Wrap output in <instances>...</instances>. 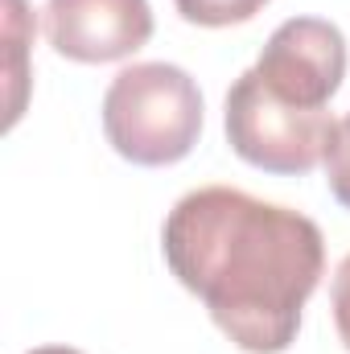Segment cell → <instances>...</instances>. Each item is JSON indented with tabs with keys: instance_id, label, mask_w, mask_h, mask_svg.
<instances>
[{
	"instance_id": "obj_1",
	"label": "cell",
	"mask_w": 350,
	"mask_h": 354,
	"mask_svg": "<svg viewBox=\"0 0 350 354\" xmlns=\"http://www.w3.org/2000/svg\"><path fill=\"white\" fill-rule=\"evenodd\" d=\"M165 264L210 322L248 354H284L322 284L326 239L301 210L235 185L190 189L161 231Z\"/></svg>"
},
{
	"instance_id": "obj_2",
	"label": "cell",
	"mask_w": 350,
	"mask_h": 354,
	"mask_svg": "<svg viewBox=\"0 0 350 354\" xmlns=\"http://www.w3.org/2000/svg\"><path fill=\"white\" fill-rule=\"evenodd\" d=\"M103 136L132 165H177L202 136V91L174 62L124 66L103 95Z\"/></svg>"
},
{
	"instance_id": "obj_3",
	"label": "cell",
	"mask_w": 350,
	"mask_h": 354,
	"mask_svg": "<svg viewBox=\"0 0 350 354\" xmlns=\"http://www.w3.org/2000/svg\"><path fill=\"white\" fill-rule=\"evenodd\" d=\"M223 128L239 161L256 165L264 174H309L326 165L330 140L338 132V120L330 111L297 107L260 83L256 71H243L235 87L227 91Z\"/></svg>"
},
{
	"instance_id": "obj_4",
	"label": "cell",
	"mask_w": 350,
	"mask_h": 354,
	"mask_svg": "<svg viewBox=\"0 0 350 354\" xmlns=\"http://www.w3.org/2000/svg\"><path fill=\"white\" fill-rule=\"evenodd\" d=\"M272 95L326 111L347 79V37L334 21L322 17H288L272 29L260 62L252 66Z\"/></svg>"
},
{
	"instance_id": "obj_5",
	"label": "cell",
	"mask_w": 350,
	"mask_h": 354,
	"mask_svg": "<svg viewBox=\"0 0 350 354\" xmlns=\"http://www.w3.org/2000/svg\"><path fill=\"white\" fill-rule=\"evenodd\" d=\"M50 46L83 66L132 58L153 37L149 0H46Z\"/></svg>"
},
{
	"instance_id": "obj_6",
	"label": "cell",
	"mask_w": 350,
	"mask_h": 354,
	"mask_svg": "<svg viewBox=\"0 0 350 354\" xmlns=\"http://www.w3.org/2000/svg\"><path fill=\"white\" fill-rule=\"evenodd\" d=\"M177 12L190 25H206V29H227V25H243L260 12L268 0H174Z\"/></svg>"
},
{
	"instance_id": "obj_7",
	"label": "cell",
	"mask_w": 350,
	"mask_h": 354,
	"mask_svg": "<svg viewBox=\"0 0 350 354\" xmlns=\"http://www.w3.org/2000/svg\"><path fill=\"white\" fill-rule=\"evenodd\" d=\"M25 0H8V25H4V33H8V128L17 124V115H21V83H25V71H21V58H25V46H21V33H25Z\"/></svg>"
},
{
	"instance_id": "obj_8",
	"label": "cell",
	"mask_w": 350,
	"mask_h": 354,
	"mask_svg": "<svg viewBox=\"0 0 350 354\" xmlns=\"http://www.w3.org/2000/svg\"><path fill=\"white\" fill-rule=\"evenodd\" d=\"M326 181H330V194L350 210V111L338 120V132L330 140V153H326Z\"/></svg>"
},
{
	"instance_id": "obj_9",
	"label": "cell",
	"mask_w": 350,
	"mask_h": 354,
	"mask_svg": "<svg viewBox=\"0 0 350 354\" xmlns=\"http://www.w3.org/2000/svg\"><path fill=\"white\" fill-rule=\"evenodd\" d=\"M330 309H334V326H338V338L350 351V256L338 264L334 272V284H330Z\"/></svg>"
},
{
	"instance_id": "obj_10",
	"label": "cell",
	"mask_w": 350,
	"mask_h": 354,
	"mask_svg": "<svg viewBox=\"0 0 350 354\" xmlns=\"http://www.w3.org/2000/svg\"><path fill=\"white\" fill-rule=\"evenodd\" d=\"M29 354H83V351H71V346H37V351Z\"/></svg>"
}]
</instances>
